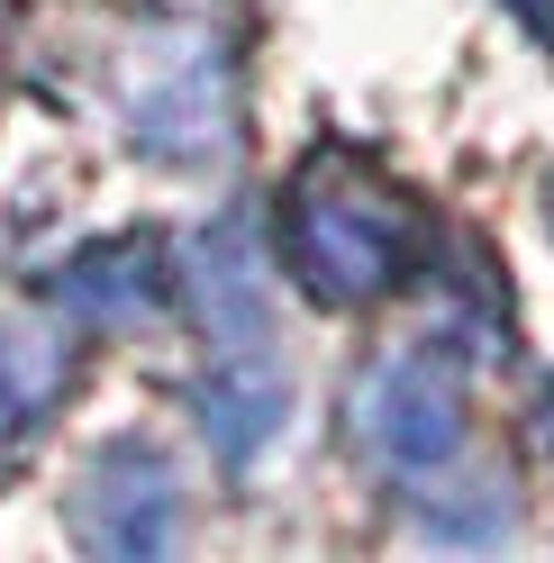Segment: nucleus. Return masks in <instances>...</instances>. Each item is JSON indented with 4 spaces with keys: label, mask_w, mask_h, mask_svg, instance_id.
<instances>
[{
    "label": "nucleus",
    "mask_w": 554,
    "mask_h": 563,
    "mask_svg": "<svg viewBox=\"0 0 554 563\" xmlns=\"http://www.w3.org/2000/svg\"><path fill=\"white\" fill-rule=\"evenodd\" d=\"M282 255L300 273L309 300L328 309H364L383 300L400 264H409V209L400 191H383L373 173H355L345 155L309 164L291 183V209H282Z\"/></svg>",
    "instance_id": "1"
},
{
    "label": "nucleus",
    "mask_w": 554,
    "mask_h": 563,
    "mask_svg": "<svg viewBox=\"0 0 554 563\" xmlns=\"http://www.w3.org/2000/svg\"><path fill=\"white\" fill-rule=\"evenodd\" d=\"M128 136L164 164H210L236 146V64L210 27H155L119 74Z\"/></svg>",
    "instance_id": "2"
},
{
    "label": "nucleus",
    "mask_w": 554,
    "mask_h": 563,
    "mask_svg": "<svg viewBox=\"0 0 554 563\" xmlns=\"http://www.w3.org/2000/svg\"><path fill=\"white\" fill-rule=\"evenodd\" d=\"M355 445L409 482L464 445V373L445 364V345H400L355 382Z\"/></svg>",
    "instance_id": "3"
},
{
    "label": "nucleus",
    "mask_w": 554,
    "mask_h": 563,
    "mask_svg": "<svg viewBox=\"0 0 554 563\" xmlns=\"http://www.w3.org/2000/svg\"><path fill=\"white\" fill-rule=\"evenodd\" d=\"M173 527H182V490H173V464L155 445H100L91 473H82V500H74V537L91 554H164Z\"/></svg>",
    "instance_id": "4"
},
{
    "label": "nucleus",
    "mask_w": 554,
    "mask_h": 563,
    "mask_svg": "<svg viewBox=\"0 0 554 563\" xmlns=\"http://www.w3.org/2000/svg\"><path fill=\"white\" fill-rule=\"evenodd\" d=\"M46 291H55L64 319H82V328H136L146 309H164L173 273H164L155 236H100V245H82V255L46 282Z\"/></svg>",
    "instance_id": "5"
},
{
    "label": "nucleus",
    "mask_w": 554,
    "mask_h": 563,
    "mask_svg": "<svg viewBox=\"0 0 554 563\" xmlns=\"http://www.w3.org/2000/svg\"><path fill=\"white\" fill-rule=\"evenodd\" d=\"M282 409H291V382L273 373L255 345H228V364L200 382V437H210L228 464H255V454L282 437Z\"/></svg>",
    "instance_id": "6"
},
{
    "label": "nucleus",
    "mask_w": 554,
    "mask_h": 563,
    "mask_svg": "<svg viewBox=\"0 0 554 563\" xmlns=\"http://www.w3.org/2000/svg\"><path fill=\"white\" fill-rule=\"evenodd\" d=\"M74 382V345L46 328H0V464L46 428V409Z\"/></svg>",
    "instance_id": "7"
},
{
    "label": "nucleus",
    "mask_w": 554,
    "mask_h": 563,
    "mask_svg": "<svg viewBox=\"0 0 554 563\" xmlns=\"http://www.w3.org/2000/svg\"><path fill=\"white\" fill-rule=\"evenodd\" d=\"M200 319H210V336H228V345L264 336V273H255L246 228H210V245H200Z\"/></svg>",
    "instance_id": "8"
},
{
    "label": "nucleus",
    "mask_w": 554,
    "mask_h": 563,
    "mask_svg": "<svg viewBox=\"0 0 554 563\" xmlns=\"http://www.w3.org/2000/svg\"><path fill=\"white\" fill-rule=\"evenodd\" d=\"M509 10H518V19H528V27H536V37L554 46V0H509Z\"/></svg>",
    "instance_id": "9"
},
{
    "label": "nucleus",
    "mask_w": 554,
    "mask_h": 563,
    "mask_svg": "<svg viewBox=\"0 0 554 563\" xmlns=\"http://www.w3.org/2000/svg\"><path fill=\"white\" fill-rule=\"evenodd\" d=\"M536 445L554 454V391H545V409H536Z\"/></svg>",
    "instance_id": "10"
}]
</instances>
